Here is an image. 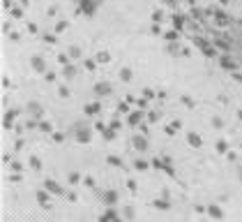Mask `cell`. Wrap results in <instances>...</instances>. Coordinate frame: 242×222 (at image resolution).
<instances>
[{"instance_id": "6da1fadb", "label": "cell", "mask_w": 242, "mask_h": 222, "mask_svg": "<svg viewBox=\"0 0 242 222\" xmlns=\"http://www.w3.org/2000/svg\"><path fill=\"white\" fill-rule=\"evenodd\" d=\"M95 90H97V93H108V86H106V83H99Z\"/></svg>"}, {"instance_id": "7a4b0ae2", "label": "cell", "mask_w": 242, "mask_h": 222, "mask_svg": "<svg viewBox=\"0 0 242 222\" xmlns=\"http://www.w3.org/2000/svg\"><path fill=\"white\" fill-rule=\"evenodd\" d=\"M134 143H136L138 148H143V146H145V141H143V139H138V137H136V139H134Z\"/></svg>"}]
</instances>
